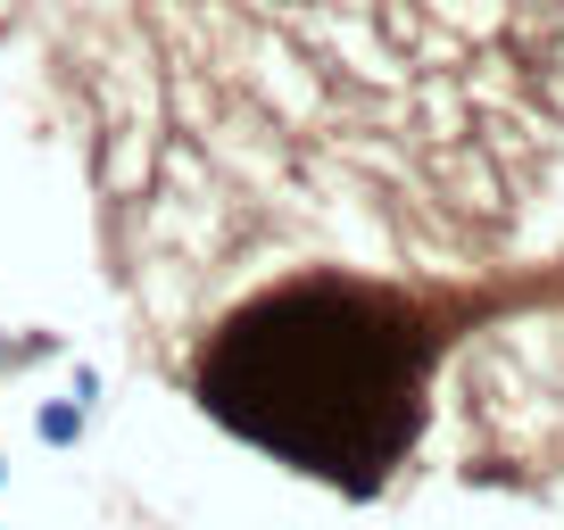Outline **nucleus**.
<instances>
[{
  "instance_id": "f257e3e1",
  "label": "nucleus",
  "mask_w": 564,
  "mask_h": 530,
  "mask_svg": "<svg viewBox=\"0 0 564 530\" xmlns=\"http://www.w3.org/2000/svg\"><path fill=\"white\" fill-rule=\"evenodd\" d=\"M84 398H51V407H34V440L42 448H75V440H84Z\"/></svg>"
},
{
  "instance_id": "f03ea898",
  "label": "nucleus",
  "mask_w": 564,
  "mask_h": 530,
  "mask_svg": "<svg viewBox=\"0 0 564 530\" xmlns=\"http://www.w3.org/2000/svg\"><path fill=\"white\" fill-rule=\"evenodd\" d=\"M0 481H9V456H0Z\"/></svg>"
}]
</instances>
